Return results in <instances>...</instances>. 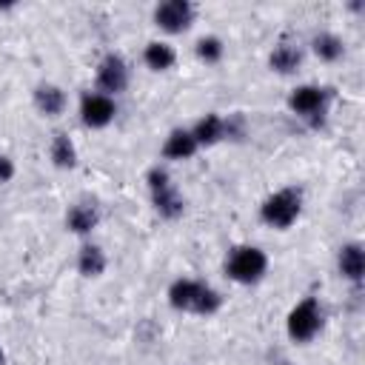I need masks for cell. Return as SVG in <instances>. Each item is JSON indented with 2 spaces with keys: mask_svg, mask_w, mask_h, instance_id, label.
Instances as JSON below:
<instances>
[{
  "mask_svg": "<svg viewBox=\"0 0 365 365\" xmlns=\"http://www.w3.org/2000/svg\"><path fill=\"white\" fill-rule=\"evenodd\" d=\"M168 302H171V308H177V311L211 317V314L220 311L222 297H220L211 285H205V282H200V279L180 277V279H174L171 288H168Z\"/></svg>",
  "mask_w": 365,
  "mask_h": 365,
  "instance_id": "cell-1",
  "label": "cell"
},
{
  "mask_svg": "<svg viewBox=\"0 0 365 365\" xmlns=\"http://www.w3.org/2000/svg\"><path fill=\"white\" fill-rule=\"evenodd\" d=\"M268 271V257L262 248L257 245H237L228 251V259H225V274L234 279V282H242V285H254L265 277Z\"/></svg>",
  "mask_w": 365,
  "mask_h": 365,
  "instance_id": "cell-2",
  "label": "cell"
},
{
  "mask_svg": "<svg viewBox=\"0 0 365 365\" xmlns=\"http://www.w3.org/2000/svg\"><path fill=\"white\" fill-rule=\"evenodd\" d=\"M302 211V194L299 188H279L259 205V217L271 228H291Z\"/></svg>",
  "mask_w": 365,
  "mask_h": 365,
  "instance_id": "cell-3",
  "label": "cell"
},
{
  "mask_svg": "<svg viewBox=\"0 0 365 365\" xmlns=\"http://www.w3.org/2000/svg\"><path fill=\"white\" fill-rule=\"evenodd\" d=\"M285 328H288V336L294 342H311L319 328H322V308L314 297H305L302 302H297L285 319Z\"/></svg>",
  "mask_w": 365,
  "mask_h": 365,
  "instance_id": "cell-4",
  "label": "cell"
},
{
  "mask_svg": "<svg viewBox=\"0 0 365 365\" xmlns=\"http://www.w3.org/2000/svg\"><path fill=\"white\" fill-rule=\"evenodd\" d=\"M288 108L297 114V117H305V120H314L319 123L325 108H328V91L319 88V86H297L288 97Z\"/></svg>",
  "mask_w": 365,
  "mask_h": 365,
  "instance_id": "cell-5",
  "label": "cell"
},
{
  "mask_svg": "<svg viewBox=\"0 0 365 365\" xmlns=\"http://www.w3.org/2000/svg\"><path fill=\"white\" fill-rule=\"evenodd\" d=\"M128 86V66L120 54H106L97 66V88L100 94L111 97V94H120L125 91Z\"/></svg>",
  "mask_w": 365,
  "mask_h": 365,
  "instance_id": "cell-6",
  "label": "cell"
},
{
  "mask_svg": "<svg viewBox=\"0 0 365 365\" xmlns=\"http://www.w3.org/2000/svg\"><path fill=\"white\" fill-rule=\"evenodd\" d=\"M117 114V106H114V97H106L100 91H88L83 94L80 100V120L88 125V128H106Z\"/></svg>",
  "mask_w": 365,
  "mask_h": 365,
  "instance_id": "cell-7",
  "label": "cell"
},
{
  "mask_svg": "<svg viewBox=\"0 0 365 365\" xmlns=\"http://www.w3.org/2000/svg\"><path fill=\"white\" fill-rule=\"evenodd\" d=\"M154 20L163 31H171V34L185 31L194 20V6L188 0H165L154 9Z\"/></svg>",
  "mask_w": 365,
  "mask_h": 365,
  "instance_id": "cell-8",
  "label": "cell"
},
{
  "mask_svg": "<svg viewBox=\"0 0 365 365\" xmlns=\"http://www.w3.org/2000/svg\"><path fill=\"white\" fill-rule=\"evenodd\" d=\"M151 202H154L157 214L165 217V220H177L182 214V208H185V202H182L180 191L174 188V182H165V185L151 188Z\"/></svg>",
  "mask_w": 365,
  "mask_h": 365,
  "instance_id": "cell-9",
  "label": "cell"
},
{
  "mask_svg": "<svg viewBox=\"0 0 365 365\" xmlns=\"http://www.w3.org/2000/svg\"><path fill=\"white\" fill-rule=\"evenodd\" d=\"M268 63H271V68H274L277 74H294V71L302 66V48H299L297 43L282 40V43L274 46Z\"/></svg>",
  "mask_w": 365,
  "mask_h": 365,
  "instance_id": "cell-10",
  "label": "cell"
},
{
  "mask_svg": "<svg viewBox=\"0 0 365 365\" xmlns=\"http://www.w3.org/2000/svg\"><path fill=\"white\" fill-rule=\"evenodd\" d=\"M197 140H194V134L191 131H185V128H174L168 137H165V143H163V157H168V160H188V157H194L197 154Z\"/></svg>",
  "mask_w": 365,
  "mask_h": 365,
  "instance_id": "cell-11",
  "label": "cell"
},
{
  "mask_svg": "<svg viewBox=\"0 0 365 365\" xmlns=\"http://www.w3.org/2000/svg\"><path fill=\"white\" fill-rule=\"evenodd\" d=\"M97 222H100V211L91 202H77L66 214V225L71 234H91L97 228Z\"/></svg>",
  "mask_w": 365,
  "mask_h": 365,
  "instance_id": "cell-12",
  "label": "cell"
},
{
  "mask_svg": "<svg viewBox=\"0 0 365 365\" xmlns=\"http://www.w3.org/2000/svg\"><path fill=\"white\" fill-rule=\"evenodd\" d=\"M336 265H339V274L351 282H359L362 274H365V254H362V245L356 242H348L339 248V257H336Z\"/></svg>",
  "mask_w": 365,
  "mask_h": 365,
  "instance_id": "cell-13",
  "label": "cell"
},
{
  "mask_svg": "<svg viewBox=\"0 0 365 365\" xmlns=\"http://www.w3.org/2000/svg\"><path fill=\"white\" fill-rule=\"evenodd\" d=\"M34 106L40 108V114L57 117V114H63V108H66V94H63L60 86L43 83V86H37V91H34Z\"/></svg>",
  "mask_w": 365,
  "mask_h": 365,
  "instance_id": "cell-14",
  "label": "cell"
},
{
  "mask_svg": "<svg viewBox=\"0 0 365 365\" xmlns=\"http://www.w3.org/2000/svg\"><path fill=\"white\" fill-rule=\"evenodd\" d=\"M197 145H214L225 137V120L220 114H205L202 120H197V125L191 128Z\"/></svg>",
  "mask_w": 365,
  "mask_h": 365,
  "instance_id": "cell-15",
  "label": "cell"
},
{
  "mask_svg": "<svg viewBox=\"0 0 365 365\" xmlns=\"http://www.w3.org/2000/svg\"><path fill=\"white\" fill-rule=\"evenodd\" d=\"M143 60H145V66H148L151 71H168V68L174 66V60H177V51H174L168 43L151 40V43L145 46V51H143Z\"/></svg>",
  "mask_w": 365,
  "mask_h": 365,
  "instance_id": "cell-16",
  "label": "cell"
},
{
  "mask_svg": "<svg viewBox=\"0 0 365 365\" xmlns=\"http://www.w3.org/2000/svg\"><path fill=\"white\" fill-rule=\"evenodd\" d=\"M77 271L83 277H100L106 271V254L97 245H83L77 254Z\"/></svg>",
  "mask_w": 365,
  "mask_h": 365,
  "instance_id": "cell-17",
  "label": "cell"
},
{
  "mask_svg": "<svg viewBox=\"0 0 365 365\" xmlns=\"http://www.w3.org/2000/svg\"><path fill=\"white\" fill-rule=\"evenodd\" d=\"M51 163L57 168H74L77 165V148L68 134H54L51 140Z\"/></svg>",
  "mask_w": 365,
  "mask_h": 365,
  "instance_id": "cell-18",
  "label": "cell"
},
{
  "mask_svg": "<svg viewBox=\"0 0 365 365\" xmlns=\"http://www.w3.org/2000/svg\"><path fill=\"white\" fill-rule=\"evenodd\" d=\"M314 54L319 57V60H325V63H334V60H339L342 57V51H345V46H342V40L336 37V34H331V31H319L317 37H314Z\"/></svg>",
  "mask_w": 365,
  "mask_h": 365,
  "instance_id": "cell-19",
  "label": "cell"
},
{
  "mask_svg": "<svg viewBox=\"0 0 365 365\" xmlns=\"http://www.w3.org/2000/svg\"><path fill=\"white\" fill-rule=\"evenodd\" d=\"M222 51H225V46H222V40L214 37V34L197 40V57H200L202 63H220V60H222Z\"/></svg>",
  "mask_w": 365,
  "mask_h": 365,
  "instance_id": "cell-20",
  "label": "cell"
},
{
  "mask_svg": "<svg viewBox=\"0 0 365 365\" xmlns=\"http://www.w3.org/2000/svg\"><path fill=\"white\" fill-rule=\"evenodd\" d=\"M11 177H14V163H11L6 154H0V185L9 182Z\"/></svg>",
  "mask_w": 365,
  "mask_h": 365,
  "instance_id": "cell-21",
  "label": "cell"
},
{
  "mask_svg": "<svg viewBox=\"0 0 365 365\" xmlns=\"http://www.w3.org/2000/svg\"><path fill=\"white\" fill-rule=\"evenodd\" d=\"M3 362H6V356H3V348H0V365H3Z\"/></svg>",
  "mask_w": 365,
  "mask_h": 365,
  "instance_id": "cell-22",
  "label": "cell"
}]
</instances>
